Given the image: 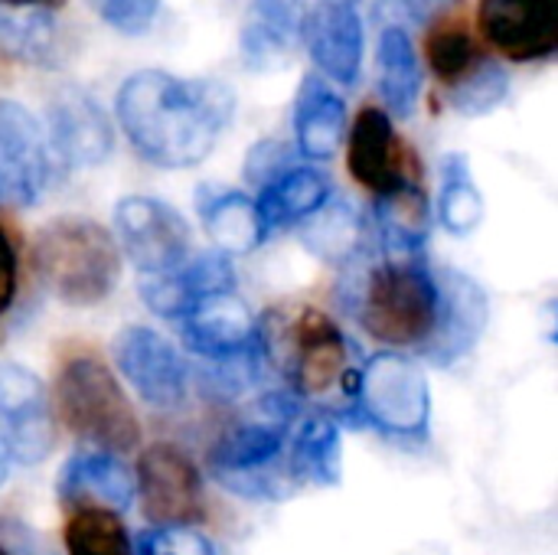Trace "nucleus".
Instances as JSON below:
<instances>
[{"mask_svg": "<svg viewBox=\"0 0 558 555\" xmlns=\"http://www.w3.org/2000/svg\"><path fill=\"white\" fill-rule=\"evenodd\" d=\"M235 111V92L219 79H183L163 69L128 75L114 114L131 147L154 167L183 170L203 164Z\"/></svg>", "mask_w": 558, "mask_h": 555, "instance_id": "obj_1", "label": "nucleus"}, {"mask_svg": "<svg viewBox=\"0 0 558 555\" xmlns=\"http://www.w3.org/2000/svg\"><path fill=\"white\" fill-rule=\"evenodd\" d=\"M350 307L373 340L425 350L438 327V275L425 255H383L360 275Z\"/></svg>", "mask_w": 558, "mask_h": 555, "instance_id": "obj_2", "label": "nucleus"}, {"mask_svg": "<svg viewBox=\"0 0 558 555\" xmlns=\"http://www.w3.org/2000/svg\"><path fill=\"white\" fill-rule=\"evenodd\" d=\"M33 268L46 291L62 304L92 307L114 291L121 278V255L105 226L82 216H62L39 229Z\"/></svg>", "mask_w": 558, "mask_h": 555, "instance_id": "obj_3", "label": "nucleus"}, {"mask_svg": "<svg viewBox=\"0 0 558 555\" xmlns=\"http://www.w3.org/2000/svg\"><path fill=\"white\" fill-rule=\"evenodd\" d=\"M56 412L78 442L108 455L134 451L141 445L134 406L128 402L114 373L92 353L62 363L56 376Z\"/></svg>", "mask_w": 558, "mask_h": 555, "instance_id": "obj_4", "label": "nucleus"}, {"mask_svg": "<svg viewBox=\"0 0 558 555\" xmlns=\"http://www.w3.org/2000/svg\"><path fill=\"white\" fill-rule=\"evenodd\" d=\"M356 415L399 442H422L432 422V389L425 373L402 353H376L360 366Z\"/></svg>", "mask_w": 558, "mask_h": 555, "instance_id": "obj_5", "label": "nucleus"}, {"mask_svg": "<svg viewBox=\"0 0 558 555\" xmlns=\"http://www.w3.org/2000/svg\"><path fill=\"white\" fill-rule=\"evenodd\" d=\"M262 347L271 350V360L284 370L294 393L320 399L337 386L343 389V376L350 373V347L340 327L317 307H298Z\"/></svg>", "mask_w": 558, "mask_h": 555, "instance_id": "obj_6", "label": "nucleus"}, {"mask_svg": "<svg viewBox=\"0 0 558 555\" xmlns=\"http://www.w3.org/2000/svg\"><path fill=\"white\" fill-rule=\"evenodd\" d=\"M284 429L271 415L262 412L258 422H242L229 429L209 451L213 478L248 500H278L288 494L284 487Z\"/></svg>", "mask_w": 558, "mask_h": 555, "instance_id": "obj_7", "label": "nucleus"}, {"mask_svg": "<svg viewBox=\"0 0 558 555\" xmlns=\"http://www.w3.org/2000/svg\"><path fill=\"white\" fill-rule=\"evenodd\" d=\"M114 232L131 265L144 275H167L190 258V226L163 200L124 196L114 206Z\"/></svg>", "mask_w": 558, "mask_h": 555, "instance_id": "obj_8", "label": "nucleus"}, {"mask_svg": "<svg viewBox=\"0 0 558 555\" xmlns=\"http://www.w3.org/2000/svg\"><path fill=\"white\" fill-rule=\"evenodd\" d=\"M134 491L154 527H193L203 517V478L177 445H150L137 458Z\"/></svg>", "mask_w": 558, "mask_h": 555, "instance_id": "obj_9", "label": "nucleus"}, {"mask_svg": "<svg viewBox=\"0 0 558 555\" xmlns=\"http://www.w3.org/2000/svg\"><path fill=\"white\" fill-rule=\"evenodd\" d=\"M0 425L7 458L20 464H39L56 448L46 386L20 363H0Z\"/></svg>", "mask_w": 558, "mask_h": 555, "instance_id": "obj_10", "label": "nucleus"}, {"mask_svg": "<svg viewBox=\"0 0 558 555\" xmlns=\"http://www.w3.org/2000/svg\"><path fill=\"white\" fill-rule=\"evenodd\" d=\"M49 183V144L39 121L0 98V209L33 206Z\"/></svg>", "mask_w": 558, "mask_h": 555, "instance_id": "obj_11", "label": "nucleus"}, {"mask_svg": "<svg viewBox=\"0 0 558 555\" xmlns=\"http://www.w3.org/2000/svg\"><path fill=\"white\" fill-rule=\"evenodd\" d=\"M114 363L131 389L154 409H180L186 399V363L177 347L150 327H124L114 337Z\"/></svg>", "mask_w": 558, "mask_h": 555, "instance_id": "obj_12", "label": "nucleus"}, {"mask_svg": "<svg viewBox=\"0 0 558 555\" xmlns=\"http://www.w3.org/2000/svg\"><path fill=\"white\" fill-rule=\"evenodd\" d=\"M46 144L65 167H98L114 147V128L88 92L65 85L49 101Z\"/></svg>", "mask_w": 558, "mask_h": 555, "instance_id": "obj_13", "label": "nucleus"}, {"mask_svg": "<svg viewBox=\"0 0 558 555\" xmlns=\"http://www.w3.org/2000/svg\"><path fill=\"white\" fill-rule=\"evenodd\" d=\"M477 20L484 39L513 62H536L556 52V0H481Z\"/></svg>", "mask_w": 558, "mask_h": 555, "instance_id": "obj_14", "label": "nucleus"}, {"mask_svg": "<svg viewBox=\"0 0 558 555\" xmlns=\"http://www.w3.org/2000/svg\"><path fill=\"white\" fill-rule=\"evenodd\" d=\"M347 167L360 186H366L376 196L396 193L412 180V157L405 144L399 141L389 111L369 105L356 114L353 131H350V150H347Z\"/></svg>", "mask_w": 558, "mask_h": 555, "instance_id": "obj_15", "label": "nucleus"}, {"mask_svg": "<svg viewBox=\"0 0 558 555\" xmlns=\"http://www.w3.org/2000/svg\"><path fill=\"white\" fill-rule=\"evenodd\" d=\"M301 39L327 79L356 85L363 69V20L353 0H314L304 13Z\"/></svg>", "mask_w": 558, "mask_h": 555, "instance_id": "obj_16", "label": "nucleus"}, {"mask_svg": "<svg viewBox=\"0 0 558 555\" xmlns=\"http://www.w3.org/2000/svg\"><path fill=\"white\" fill-rule=\"evenodd\" d=\"M180 330H183L186 347L196 357H206L213 363L239 357V353L258 347V340H262V330H258L252 311L245 307V301L235 291L203 298L196 307H190L180 317Z\"/></svg>", "mask_w": 558, "mask_h": 555, "instance_id": "obj_17", "label": "nucleus"}, {"mask_svg": "<svg viewBox=\"0 0 558 555\" xmlns=\"http://www.w3.org/2000/svg\"><path fill=\"white\" fill-rule=\"evenodd\" d=\"M235 291V268L229 255L222 252H203L196 258H186L180 268L167 275H147L141 281L144 304L160 317H183L190 307H196L209 294Z\"/></svg>", "mask_w": 558, "mask_h": 555, "instance_id": "obj_18", "label": "nucleus"}, {"mask_svg": "<svg viewBox=\"0 0 558 555\" xmlns=\"http://www.w3.org/2000/svg\"><path fill=\"white\" fill-rule=\"evenodd\" d=\"M438 327L432 343L422 350L435 363H454L474 350L487 324V298L477 281L461 272H438Z\"/></svg>", "mask_w": 558, "mask_h": 555, "instance_id": "obj_19", "label": "nucleus"}, {"mask_svg": "<svg viewBox=\"0 0 558 555\" xmlns=\"http://www.w3.org/2000/svg\"><path fill=\"white\" fill-rule=\"evenodd\" d=\"M59 500L75 510L121 514L134 504V474L108 451H78L59 471Z\"/></svg>", "mask_w": 558, "mask_h": 555, "instance_id": "obj_20", "label": "nucleus"}, {"mask_svg": "<svg viewBox=\"0 0 558 555\" xmlns=\"http://www.w3.org/2000/svg\"><path fill=\"white\" fill-rule=\"evenodd\" d=\"M304 0H252L239 33V52L255 72L284 65L304 29Z\"/></svg>", "mask_w": 558, "mask_h": 555, "instance_id": "obj_21", "label": "nucleus"}, {"mask_svg": "<svg viewBox=\"0 0 558 555\" xmlns=\"http://www.w3.org/2000/svg\"><path fill=\"white\" fill-rule=\"evenodd\" d=\"M347 137V105L324 85V79L307 75L294 98V144L311 160H327Z\"/></svg>", "mask_w": 558, "mask_h": 555, "instance_id": "obj_22", "label": "nucleus"}, {"mask_svg": "<svg viewBox=\"0 0 558 555\" xmlns=\"http://www.w3.org/2000/svg\"><path fill=\"white\" fill-rule=\"evenodd\" d=\"M330 200V180L317 167H291L281 177H275L268 186H262V196L255 200L258 219L265 236L298 226L307 216H314Z\"/></svg>", "mask_w": 558, "mask_h": 555, "instance_id": "obj_23", "label": "nucleus"}, {"mask_svg": "<svg viewBox=\"0 0 558 555\" xmlns=\"http://www.w3.org/2000/svg\"><path fill=\"white\" fill-rule=\"evenodd\" d=\"M373 222L383 255H425V242L432 232V206L418 183L376 196Z\"/></svg>", "mask_w": 558, "mask_h": 555, "instance_id": "obj_24", "label": "nucleus"}, {"mask_svg": "<svg viewBox=\"0 0 558 555\" xmlns=\"http://www.w3.org/2000/svg\"><path fill=\"white\" fill-rule=\"evenodd\" d=\"M288 474L294 484H314V487H333L343 474V438L340 425L330 415H311L301 422L294 442H291V461Z\"/></svg>", "mask_w": 558, "mask_h": 555, "instance_id": "obj_25", "label": "nucleus"}, {"mask_svg": "<svg viewBox=\"0 0 558 555\" xmlns=\"http://www.w3.org/2000/svg\"><path fill=\"white\" fill-rule=\"evenodd\" d=\"M376 59H379V95H383L386 108L396 118H409L418 105L422 82H425L412 33L399 29V26H386L379 33Z\"/></svg>", "mask_w": 558, "mask_h": 555, "instance_id": "obj_26", "label": "nucleus"}, {"mask_svg": "<svg viewBox=\"0 0 558 555\" xmlns=\"http://www.w3.org/2000/svg\"><path fill=\"white\" fill-rule=\"evenodd\" d=\"M199 219L206 226V236L216 242V252H222V255H245L268 239L262 229L255 200H248L239 190H222V193L203 196Z\"/></svg>", "mask_w": 558, "mask_h": 555, "instance_id": "obj_27", "label": "nucleus"}, {"mask_svg": "<svg viewBox=\"0 0 558 555\" xmlns=\"http://www.w3.org/2000/svg\"><path fill=\"white\" fill-rule=\"evenodd\" d=\"M301 239L311 255L327 265H347L363 242V222L343 200H327L314 216L304 219Z\"/></svg>", "mask_w": 558, "mask_h": 555, "instance_id": "obj_28", "label": "nucleus"}, {"mask_svg": "<svg viewBox=\"0 0 558 555\" xmlns=\"http://www.w3.org/2000/svg\"><path fill=\"white\" fill-rule=\"evenodd\" d=\"M438 219L451 236H471L484 219V196L471 177L464 154L445 157L441 193H438Z\"/></svg>", "mask_w": 558, "mask_h": 555, "instance_id": "obj_29", "label": "nucleus"}, {"mask_svg": "<svg viewBox=\"0 0 558 555\" xmlns=\"http://www.w3.org/2000/svg\"><path fill=\"white\" fill-rule=\"evenodd\" d=\"M0 49L29 65H49L56 56V33L46 10H0Z\"/></svg>", "mask_w": 558, "mask_h": 555, "instance_id": "obj_30", "label": "nucleus"}, {"mask_svg": "<svg viewBox=\"0 0 558 555\" xmlns=\"http://www.w3.org/2000/svg\"><path fill=\"white\" fill-rule=\"evenodd\" d=\"M69 555H134L124 523L111 510H75L65 523Z\"/></svg>", "mask_w": 558, "mask_h": 555, "instance_id": "obj_31", "label": "nucleus"}, {"mask_svg": "<svg viewBox=\"0 0 558 555\" xmlns=\"http://www.w3.org/2000/svg\"><path fill=\"white\" fill-rule=\"evenodd\" d=\"M510 95V75L500 62L481 56L474 69H468L454 85H451V105L461 114H487L500 108Z\"/></svg>", "mask_w": 558, "mask_h": 555, "instance_id": "obj_32", "label": "nucleus"}, {"mask_svg": "<svg viewBox=\"0 0 558 555\" xmlns=\"http://www.w3.org/2000/svg\"><path fill=\"white\" fill-rule=\"evenodd\" d=\"M477 59H481L477 43H474L464 29H458V26L438 29V33H432V39H428V65H432V72H435L438 79H445V82H451V85H454L468 69H474Z\"/></svg>", "mask_w": 558, "mask_h": 555, "instance_id": "obj_33", "label": "nucleus"}, {"mask_svg": "<svg viewBox=\"0 0 558 555\" xmlns=\"http://www.w3.org/2000/svg\"><path fill=\"white\" fill-rule=\"evenodd\" d=\"M95 16L124 33V36H141L154 26L157 20V10H160V0H85Z\"/></svg>", "mask_w": 558, "mask_h": 555, "instance_id": "obj_34", "label": "nucleus"}, {"mask_svg": "<svg viewBox=\"0 0 558 555\" xmlns=\"http://www.w3.org/2000/svg\"><path fill=\"white\" fill-rule=\"evenodd\" d=\"M137 555H216V550L193 527H150L137 536Z\"/></svg>", "mask_w": 558, "mask_h": 555, "instance_id": "obj_35", "label": "nucleus"}, {"mask_svg": "<svg viewBox=\"0 0 558 555\" xmlns=\"http://www.w3.org/2000/svg\"><path fill=\"white\" fill-rule=\"evenodd\" d=\"M294 167V147L281 141H258L245 157V180L255 186H268L275 177Z\"/></svg>", "mask_w": 558, "mask_h": 555, "instance_id": "obj_36", "label": "nucleus"}, {"mask_svg": "<svg viewBox=\"0 0 558 555\" xmlns=\"http://www.w3.org/2000/svg\"><path fill=\"white\" fill-rule=\"evenodd\" d=\"M16 288H20V255L13 236L0 222V317L13 307Z\"/></svg>", "mask_w": 558, "mask_h": 555, "instance_id": "obj_37", "label": "nucleus"}, {"mask_svg": "<svg viewBox=\"0 0 558 555\" xmlns=\"http://www.w3.org/2000/svg\"><path fill=\"white\" fill-rule=\"evenodd\" d=\"M373 16L386 26H399V29H412L422 23V3L418 0H376L373 3Z\"/></svg>", "mask_w": 558, "mask_h": 555, "instance_id": "obj_38", "label": "nucleus"}, {"mask_svg": "<svg viewBox=\"0 0 558 555\" xmlns=\"http://www.w3.org/2000/svg\"><path fill=\"white\" fill-rule=\"evenodd\" d=\"M3 7H16V10H52L62 7L65 0H0Z\"/></svg>", "mask_w": 558, "mask_h": 555, "instance_id": "obj_39", "label": "nucleus"}, {"mask_svg": "<svg viewBox=\"0 0 558 555\" xmlns=\"http://www.w3.org/2000/svg\"><path fill=\"white\" fill-rule=\"evenodd\" d=\"M7 448H3V442H0V484H3V478H7Z\"/></svg>", "mask_w": 558, "mask_h": 555, "instance_id": "obj_40", "label": "nucleus"}, {"mask_svg": "<svg viewBox=\"0 0 558 555\" xmlns=\"http://www.w3.org/2000/svg\"><path fill=\"white\" fill-rule=\"evenodd\" d=\"M425 3H438V7H445V3H454V0H425Z\"/></svg>", "mask_w": 558, "mask_h": 555, "instance_id": "obj_41", "label": "nucleus"}, {"mask_svg": "<svg viewBox=\"0 0 558 555\" xmlns=\"http://www.w3.org/2000/svg\"><path fill=\"white\" fill-rule=\"evenodd\" d=\"M0 555H7V553H3V550H0Z\"/></svg>", "mask_w": 558, "mask_h": 555, "instance_id": "obj_42", "label": "nucleus"}]
</instances>
